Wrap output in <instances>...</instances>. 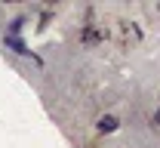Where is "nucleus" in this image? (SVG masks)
Instances as JSON below:
<instances>
[{
    "instance_id": "1",
    "label": "nucleus",
    "mask_w": 160,
    "mask_h": 148,
    "mask_svg": "<svg viewBox=\"0 0 160 148\" xmlns=\"http://www.w3.org/2000/svg\"><path fill=\"white\" fill-rule=\"evenodd\" d=\"M99 127H102V130H114V127H117V120H114V117H105Z\"/></svg>"
}]
</instances>
